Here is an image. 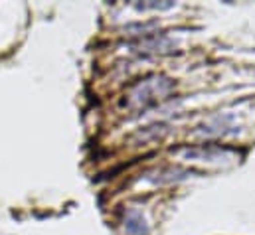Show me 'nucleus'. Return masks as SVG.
Here are the masks:
<instances>
[{
    "mask_svg": "<svg viewBox=\"0 0 255 235\" xmlns=\"http://www.w3.org/2000/svg\"><path fill=\"white\" fill-rule=\"evenodd\" d=\"M172 91V81L162 75H150L138 81L128 93V105L136 109H146L164 101Z\"/></svg>",
    "mask_w": 255,
    "mask_h": 235,
    "instance_id": "obj_1",
    "label": "nucleus"
},
{
    "mask_svg": "<svg viewBox=\"0 0 255 235\" xmlns=\"http://www.w3.org/2000/svg\"><path fill=\"white\" fill-rule=\"evenodd\" d=\"M186 158H196V160H226L232 156V150L226 148H188L184 150Z\"/></svg>",
    "mask_w": 255,
    "mask_h": 235,
    "instance_id": "obj_2",
    "label": "nucleus"
},
{
    "mask_svg": "<svg viewBox=\"0 0 255 235\" xmlns=\"http://www.w3.org/2000/svg\"><path fill=\"white\" fill-rule=\"evenodd\" d=\"M186 176H188V172L186 170H180V168H160V170L148 172L144 178L148 182H154V184H172V182L184 180Z\"/></svg>",
    "mask_w": 255,
    "mask_h": 235,
    "instance_id": "obj_3",
    "label": "nucleus"
}]
</instances>
